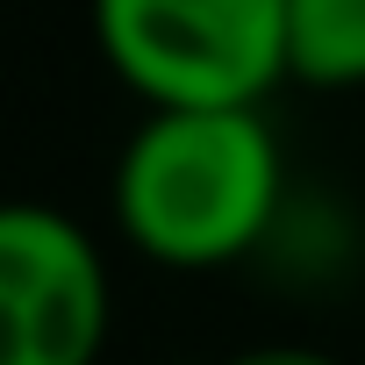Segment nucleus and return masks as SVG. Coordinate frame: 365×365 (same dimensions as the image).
I'll return each instance as SVG.
<instances>
[{
	"instance_id": "nucleus-4",
	"label": "nucleus",
	"mask_w": 365,
	"mask_h": 365,
	"mask_svg": "<svg viewBox=\"0 0 365 365\" xmlns=\"http://www.w3.org/2000/svg\"><path fill=\"white\" fill-rule=\"evenodd\" d=\"M287 79L365 86V0H287Z\"/></svg>"
},
{
	"instance_id": "nucleus-3",
	"label": "nucleus",
	"mask_w": 365,
	"mask_h": 365,
	"mask_svg": "<svg viewBox=\"0 0 365 365\" xmlns=\"http://www.w3.org/2000/svg\"><path fill=\"white\" fill-rule=\"evenodd\" d=\"M108 344V265L43 201H0V365H93Z\"/></svg>"
},
{
	"instance_id": "nucleus-1",
	"label": "nucleus",
	"mask_w": 365,
	"mask_h": 365,
	"mask_svg": "<svg viewBox=\"0 0 365 365\" xmlns=\"http://www.w3.org/2000/svg\"><path fill=\"white\" fill-rule=\"evenodd\" d=\"M122 237L179 272L230 265L279 222V136L251 108H150L115 165Z\"/></svg>"
},
{
	"instance_id": "nucleus-2",
	"label": "nucleus",
	"mask_w": 365,
	"mask_h": 365,
	"mask_svg": "<svg viewBox=\"0 0 365 365\" xmlns=\"http://www.w3.org/2000/svg\"><path fill=\"white\" fill-rule=\"evenodd\" d=\"M93 36L150 108H251L287 79V0H93Z\"/></svg>"
},
{
	"instance_id": "nucleus-5",
	"label": "nucleus",
	"mask_w": 365,
	"mask_h": 365,
	"mask_svg": "<svg viewBox=\"0 0 365 365\" xmlns=\"http://www.w3.org/2000/svg\"><path fill=\"white\" fill-rule=\"evenodd\" d=\"M222 365H344V358L308 351V344H258V351H237V358H222Z\"/></svg>"
}]
</instances>
